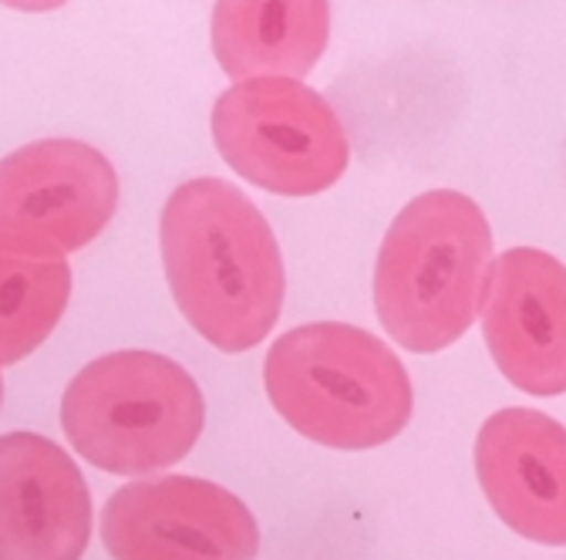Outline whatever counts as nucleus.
I'll return each mask as SVG.
<instances>
[{"label": "nucleus", "mask_w": 566, "mask_h": 560, "mask_svg": "<svg viewBox=\"0 0 566 560\" xmlns=\"http://www.w3.org/2000/svg\"><path fill=\"white\" fill-rule=\"evenodd\" d=\"M280 418L304 439L361 453L391 443L411 418V378L391 348L340 321L280 334L263 362Z\"/></svg>", "instance_id": "obj_3"}, {"label": "nucleus", "mask_w": 566, "mask_h": 560, "mask_svg": "<svg viewBox=\"0 0 566 560\" xmlns=\"http://www.w3.org/2000/svg\"><path fill=\"white\" fill-rule=\"evenodd\" d=\"M475 473L500 520L546 547H566V429L536 408H500L475 439Z\"/></svg>", "instance_id": "obj_10"}, {"label": "nucleus", "mask_w": 566, "mask_h": 560, "mask_svg": "<svg viewBox=\"0 0 566 560\" xmlns=\"http://www.w3.org/2000/svg\"><path fill=\"white\" fill-rule=\"evenodd\" d=\"M115 166L78 138H41L0 159V250L64 257L115 217Z\"/></svg>", "instance_id": "obj_6"}, {"label": "nucleus", "mask_w": 566, "mask_h": 560, "mask_svg": "<svg viewBox=\"0 0 566 560\" xmlns=\"http://www.w3.org/2000/svg\"><path fill=\"white\" fill-rule=\"evenodd\" d=\"M0 402H4V378H0Z\"/></svg>", "instance_id": "obj_14"}, {"label": "nucleus", "mask_w": 566, "mask_h": 560, "mask_svg": "<svg viewBox=\"0 0 566 560\" xmlns=\"http://www.w3.org/2000/svg\"><path fill=\"white\" fill-rule=\"evenodd\" d=\"M112 560H256L260 527L230 489L196 476L135 479L102 514Z\"/></svg>", "instance_id": "obj_7"}, {"label": "nucleus", "mask_w": 566, "mask_h": 560, "mask_svg": "<svg viewBox=\"0 0 566 560\" xmlns=\"http://www.w3.org/2000/svg\"><path fill=\"white\" fill-rule=\"evenodd\" d=\"M92 537L88 483L38 433L0 436V560H82Z\"/></svg>", "instance_id": "obj_9"}, {"label": "nucleus", "mask_w": 566, "mask_h": 560, "mask_svg": "<svg viewBox=\"0 0 566 560\" xmlns=\"http://www.w3.org/2000/svg\"><path fill=\"white\" fill-rule=\"evenodd\" d=\"M61 426L78 456L105 473H159L192 453L206 402L179 362L159 352H112L71 378Z\"/></svg>", "instance_id": "obj_4"}, {"label": "nucleus", "mask_w": 566, "mask_h": 560, "mask_svg": "<svg viewBox=\"0 0 566 560\" xmlns=\"http://www.w3.org/2000/svg\"><path fill=\"white\" fill-rule=\"evenodd\" d=\"M209 41L230 82H304L331 41L327 0H217Z\"/></svg>", "instance_id": "obj_11"}, {"label": "nucleus", "mask_w": 566, "mask_h": 560, "mask_svg": "<svg viewBox=\"0 0 566 560\" xmlns=\"http://www.w3.org/2000/svg\"><path fill=\"white\" fill-rule=\"evenodd\" d=\"M209 128L227 166L276 196H317L350 163L334 105L297 79L233 82L212 105Z\"/></svg>", "instance_id": "obj_5"}, {"label": "nucleus", "mask_w": 566, "mask_h": 560, "mask_svg": "<svg viewBox=\"0 0 566 560\" xmlns=\"http://www.w3.org/2000/svg\"><path fill=\"white\" fill-rule=\"evenodd\" d=\"M489 355L510 385L553 398L566 392V267L536 247L495 257L482 301Z\"/></svg>", "instance_id": "obj_8"}, {"label": "nucleus", "mask_w": 566, "mask_h": 560, "mask_svg": "<svg viewBox=\"0 0 566 560\" xmlns=\"http://www.w3.org/2000/svg\"><path fill=\"white\" fill-rule=\"evenodd\" d=\"M169 291L182 318L220 352H250L276 324L287 270L256 203L227 179L172 189L159 224Z\"/></svg>", "instance_id": "obj_1"}, {"label": "nucleus", "mask_w": 566, "mask_h": 560, "mask_svg": "<svg viewBox=\"0 0 566 560\" xmlns=\"http://www.w3.org/2000/svg\"><path fill=\"white\" fill-rule=\"evenodd\" d=\"M4 8H14V11H24V14H44V11H54L67 0H0Z\"/></svg>", "instance_id": "obj_13"}, {"label": "nucleus", "mask_w": 566, "mask_h": 560, "mask_svg": "<svg viewBox=\"0 0 566 560\" xmlns=\"http://www.w3.org/2000/svg\"><path fill=\"white\" fill-rule=\"evenodd\" d=\"M71 298L64 257H18L0 250V369L28 359L57 328Z\"/></svg>", "instance_id": "obj_12"}, {"label": "nucleus", "mask_w": 566, "mask_h": 560, "mask_svg": "<svg viewBox=\"0 0 566 560\" xmlns=\"http://www.w3.org/2000/svg\"><path fill=\"white\" fill-rule=\"evenodd\" d=\"M492 263V230L475 199L455 189L415 196L375 260L381 328L415 355L442 352L482 314Z\"/></svg>", "instance_id": "obj_2"}]
</instances>
